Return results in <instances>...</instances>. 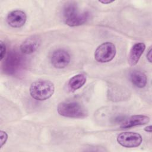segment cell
Here are the masks:
<instances>
[{
	"label": "cell",
	"instance_id": "cell-13",
	"mask_svg": "<svg viewBox=\"0 0 152 152\" xmlns=\"http://www.w3.org/2000/svg\"><path fill=\"white\" fill-rule=\"evenodd\" d=\"M86 77L84 74H77L70 78L68 81V87L72 90H77L86 83Z\"/></svg>",
	"mask_w": 152,
	"mask_h": 152
},
{
	"label": "cell",
	"instance_id": "cell-2",
	"mask_svg": "<svg viewBox=\"0 0 152 152\" xmlns=\"http://www.w3.org/2000/svg\"><path fill=\"white\" fill-rule=\"evenodd\" d=\"M55 86L49 80H39L33 82L30 87L31 96L37 100L42 101L49 99L54 93Z\"/></svg>",
	"mask_w": 152,
	"mask_h": 152
},
{
	"label": "cell",
	"instance_id": "cell-16",
	"mask_svg": "<svg viewBox=\"0 0 152 152\" xmlns=\"http://www.w3.org/2000/svg\"><path fill=\"white\" fill-rule=\"evenodd\" d=\"M151 52H152V50H151V48H150L147 53V60L149 62H151Z\"/></svg>",
	"mask_w": 152,
	"mask_h": 152
},
{
	"label": "cell",
	"instance_id": "cell-9",
	"mask_svg": "<svg viewBox=\"0 0 152 152\" xmlns=\"http://www.w3.org/2000/svg\"><path fill=\"white\" fill-rule=\"evenodd\" d=\"M26 14L21 10H14L8 13L7 21L8 24L14 28L22 27L26 21Z\"/></svg>",
	"mask_w": 152,
	"mask_h": 152
},
{
	"label": "cell",
	"instance_id": "cell-4",
	"mask_svg": "<svg viewBox=\"0 0 152 152\" xmlns=\"http://www.w3.org/2000/svg\"><path fill=\"white\" fill-rule=\"evenodd\" d=\"M24 56L18 52L12 51L8 53L5 59L3 69L4 72L9 75H15L24 68Z\"/></svg>",
	"mask_w": 152,
	"mask_h": 152
},
{
	"label": "cell",
	"instance_id": "cell-17",
	"mask_svg": "<svg viewBox=\"0 0 152 152\" xmlns=\"http://www.w3.org/2000/svg\"><path fill=\"white\" fill-rule=\"evenodd\" d=\"M115 1H110V0H103V1H99V2L103 4H110V3H112L113 2Z\"/></svg>",
	"mask_w": 152,
	"mask_h": 152
},
{
	"label": "cell",
	"instance_id": "cell-1",
	"mask_svg": "<svg viewBox=\"0 0 152 152\" xmlns=\"http://www.w3.org/2000/svg\"><path fill=\"white\" fill-rule=\"evenodd\" d=\"M63 15L65 23L69 26L74 27L84 24L89 18V12L78 11L77 5L70 2L65 5L63 10Z\"/></svg>",
	"mask_w": 152,
	"mask_h": 152
},
{
	"label": "cell",
	"instance_id": "cell-3",
	"mask_svg": "<svg viewBox=\"0 0 152 152\" xmlns=\"http://www.w3.org/2000/svg\"><path fill=\"white\" fill-rule=\"evenodd\" d=\"M58 113L63 116L72 118H84L88 115L87 110L80 103L68 101L60 103L57 107Z\"/></svg>",
	"mask_w": 152,
	"mask_h": 152
},
{
	"label": "cell",
	"instance_id": "cell-7",
	"mask_svg": "<svg viewBox=\"0 0 152 152\" xmlns=\"http://www.w3.org/2000/svg\"><path fill=\"white\" fill-rule=\"evenodd\" d=\"M71 60L69 54L65 50L58 49L55 50L51 56L52 65L59 69L64 68L68 66Z\"/></svg>",
	"mask_w": 152,
	"mask_h": 152
},
{
	"label": "cell",
	"instance_id": "cell-8",
	"mask_svg": "<svg viewBox=\"0 0 152 152\" xmlns=\"http://www.w3.org/2000/svg\"><path fill=\"white\" fill-rule=\"evenodd\" d=\"M41 43L40 38L36 35L27 37L20 46V51L23 54H31L34 52L39 47Z\"/></svg>",
	"mask_w": 152,
	"mask_h": 152
},
{
	"label": "cell",
	"instance_id": "cell-12",
	"mask_svg": "<svg viewBox=\"0 0 152 152\" xmlns=\"http://www.w3.org/2000/svg\"><path fill=\"white\" fill-rule=\"evenodd\" d=\"M130 80L132 84L138 88L144 87L147 81L146 75L144 72L138 70H134L131 72Z\"/></svg>",
	"mask_w": 152,
	"mask_h": 152
},
{
	"label": "cell",
	"instance_id": "cell-15",
	"mask_svg": "<svg viewBox=\"0 0 152 152\" xmlns=\"http://www.w3.org/2000/svg\"><path fill=\"white\" fill-rule=\"evenodd\" d=\"M0 49H1V54H0V59L2 61V59L5 57V55L6 53V46L3 42H0Z\"/></svg>",
	"mask_w": 152,
	"mask_h": 152
},
{
	"label": "cell",
	"instance_id": "cell-14",
	"mask_svg": "<svg viewBox=\"0 0 152 152\" xmlns=\"http://www.w3.org/2000/svg\"><path fill=\"white\" fill-rule=\"evenodd\" d=\"M0 138H1V148L2 147V146L5 144L7 138H8V135L6 133V132L1 131L0 132Z\"/></svg>",
	"mask_w": 152,
	"mask_h": 152
},
{
	"label": "cell",
	"instance_id": "cell-6",
	"mask_svg": "<svg viewBox=\"0 0 152 152\" xmlns=\"http://www.w3.org/2000/svg\"><path fill=\"white\" fill-rule=\"evenodd\" d=\"M117 141L124 147H137L141 144L142 137L140 134L137 132H124L118 135Z\"/></svg>",
	"mask_w": 152,
	"mask_h": 152
},
{
	"label": "cell",
	"instance_id": "cell-18",
	"mask_svg": "<svg viewBox=\"0 0 152 152\" xmlns=\"http://www.w3.org/2000/svg\"><path fill=\"white\" fill-rule=\"evenodd\" d=\"M151 129H152V127L151 125H149V126H147L146 127L144 128V131H146V132H151Z\"/></svg>",
	"mask_w": 152,
	"mask_h": 152
},
{
	"label": "cell",
	"instance_id": "cell-11",
	"mask_svg": "<svg viewBox=\"0 0 152 152\" xmlns=\"http://www.w3.org/2000/svg\"><path fill=\"white\" fill-rule=\"evenodd\" d=\"M150 118L143 115H136L126 118L121 125L122 128H129L137 125H142L148 123Z\"/></svg>",
	"mask_w": 152,
	"mask_h": 152
},
{
	"label": "cell",
	"instance_id": "cell-5",
	"mask_svg": "<svg viewBox=\"0 0 152 152\" xmlns=\"http://www.w3.org/2000/svg\"><path fill=\"white\" fill-rule=\"evenodd\" d=\"M116 50L113 43L106 42L100 45L95 50L94 58L101 63L108 62L112 61L115 55Z\"/></svg>",
	"mask_w": 152,
	"mask_h": 152
},
{
	"label": "cell",
	"instance_id": "cell-10",
	"mask_svg": "<svg viewBox=\"0 0 152 152\" xmlns=\"http://www.w3.org/2000/svg\"><path fill=\"white\" fill-rule=\"evenodd\" d=\"M145 49L144 43L139 42L134 44L131 48L128 55V61L131 66L135 65Z\"/></svg>",
	"mask_w": 152,
	"mask_h": 152
}]
</instances>
